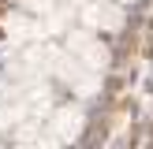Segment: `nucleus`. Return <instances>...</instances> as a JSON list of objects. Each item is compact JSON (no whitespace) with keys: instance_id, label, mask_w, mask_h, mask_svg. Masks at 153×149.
<instances>
[{"instance_id":"f257e3e1","label":"nucleus","mask_w":153,"mask_h":149,"mask_svg":"<svg viewBox=\"0 0 153 149\" xmlns=\"http://www.w3.org/2000/svg\"><path fill=\"white\" fill-rule=\"evenodd\" d=\"M67 52H71V56H79L90 71H101V67L108 63V52L97 45V37L90 34V30H75V34L67 37Z\"/></svg>"},{"instance_id":"7ed1b4c3","label":"nucleus","mask_w":153,"mask_h":149,"mask_svg":"<svg viewBox=\"0 0 153 149\" xmlns=\"http://www.w3.org/2000/svg\"><path fill=\"white\" fill-rule=\"evenodd\" d=\"M79 127H82V116H79V112H71V108L56 112V119H52V131H56L60 138H75Z\"/></svg>"},{"instance_id":"f03ea898","label":"nucleus","mask_w":153,"mask_h":149,"mask_svg":"<svg viewBox=\"0 0 153 149\" xmlns=\"http://www.w3.org/2000/svg\"><path fill=\"white\" fill-rule=\"evenodd\" d=\"M82 22H86L90 30L101 26V30H120L123 26V7L116 4V0H105V4H94L82 11Z\"/></svg>"},{"instance_id":"20e7f679","label":"nucleus","mask_w":153,"mask_h":149,"mask_svg":"<svg viewBox=\"0 0 153 149\" xmlns=\"http://www.w3.org/2000/svg\"><path fill=\"white\" fill-rule=\"evenodd\" d=\"M26 7H34V11H52V0H26Z\"/></svg>"},{"instance_id":"39448f33","label":"nucleus","mask_w":153,"mask_h":149,"mask_svg":"<svg viewBox=\"0 0 153 149\" xmlns=\"http://www.w3.org/2000/svg\"><path fill=\"white\" fill-rule=\"evenodd\" d=\"M116 4H134V0H116Z\"/></svg>"}]
</instances>
